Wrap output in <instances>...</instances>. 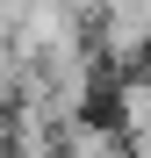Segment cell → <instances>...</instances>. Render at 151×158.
<instances>
[{"instance_id":"6da1fadb","label":"cell","mask_w":151,"mask_h":158,"mask_svg":"<svg viewBox=\"0 0 151 158\" xmlns=\"http://www.w3.org/2000/svg\"><path fill=\"white\" fill-rule=\"evenodd\" d=\"M0 158H22V151H15V144H7V137H0Z\"/></svg>"}]
</instances>
